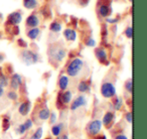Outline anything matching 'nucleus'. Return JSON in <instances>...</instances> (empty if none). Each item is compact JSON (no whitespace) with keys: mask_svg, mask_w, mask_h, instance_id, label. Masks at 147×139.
<instances>
[{"mask_svg":"<svg viewBox=\"0 0 147 139\" xmlns=\"http://www.w3.org/2000/svg\"><path fill=\"white\" fill-rule=\"evenodd\" d=\"M84 67V61L80 57H74L67 65L65 72L69 77H77Z\"/></svg>","mask_w":147,"mask_h":139,"instance_id":"1","label":"nucleus"},{"mask_svg":"<svg viewBox=\"0 0 147 139\" xmlns=\"http://www.w3.org/2000/svg\"><path fill=\"white\" fill-rule=\"evenodd\" d=\"M20 59L26 65H31L39 61V55L37 53L28 49H23L20 51Z\"/></svg>","mask_w":147,"mask_h":139,"instance_id":"2","label":"nucleus"},{"mask_svg":"<svg viewBox=\"0 0 147 139\" xmlns=\"http://www.w3.org/2000/svg\"><path fill=\"white\" fill-rule=\"evenodd\" d=\"M49 57L53 59H55L57 63H61L65 59V55H67V51L63 47H57V45H51L49 47Z\"/></svg>","mask_w":147,"mask_h":139,"instance_id":"3","label":"nucleus"},{"mask_svg":"<svg viewBox=\"0 0 147 139\" xmlns=\"http://www.w3.org/2000/svg\"><path fill=\"white\" fill-rule=\"evenodd\" d=\"M101 95L104 97L105 99H112L116 96V87L114 86V84L111 82H105L102 84L100 89Z\"/></svg>","mask_w":147,"mask_h":139,"instance_id":"4","label":"nucleus"},{"mask_svg":"<svg viewBox=\"0 0 147 139\" xmlns=\"http://www.w3.org/2000/svg\"><path fill=\"white\" fill-rule=\"evenodd\" d=\"M23 20V15L20 11L16 10L13 11V12L9 13L7 15V21L6 24L10 25V26H13V25H19Z\"/></svg>","mask_w":147,"mask_h":139,"instance_id":"5","label":"nucleus"},{"mask_svg":"<svg viewBox=\"0 0 147 139\" xmlns=\"http://www.w3.org/2000/svg\"><path fill=\"white\" fill-rule=\"evenodd\" d=\"M102 121L99 119H95V120L91 121L87 126V132L91 136H96L99 134V132L102 129Z\"/></svg>","mask_w":147,"mask_h":139,"instance_id":"6","label":"nucleus"},{"mask_svg":"<svg viewBox=\"0 0 147 139\" xmlns=\"http://www.w3.org/2000/svg\"><path fill=\"white\" fill-rule=\"evenodd\" d=\"M97 11H98V14L100 15L102 18H106V17L110 16L113 12V9L111 7L110 4L106 2H102L100 1V4L98 3V7H97Z\"/></svg>","mask_w":147,"mask_h":139,"instance_id":"7","label":"nucleus"},{"mask_svg":"<svg viewBox=\"0 0 147 139\" xmlns=\"http://www.w3.org/2000/svg\"><path fill=\"white\" fill-rule=\"evenodd\" d=\"M95 57L101 63H104V65L109 63L108 53H107V51L104 47H99L95 49Z\"/></svg>","mask_w":147,"mask_h":139,"instance_id":"8","label":"nucleus"},{"mask_svg":"<svg viewBox=\"0 0 147 139\" xmlns=\"http://www.w3.org/2000/svg\"><path fill=\"white\" fill-rule=\"evenodd\" d=\"M63 36L65 39V41H69V43H74L76 41L78 38V32L75 28H71V27H67L63 30Z\"/></svg>","mask_w":147,"mask_h":139,"instance_id":"9","label":"nucleus"},{"mask_svg":"<svg viewBox=\"0 0 147 139\" xmlns=\"http://www.w3.org/2000/svg\"><path fill=\"white\" fill-rule=\"evenodd\" d=\"M57 101H59L61 105H63V106L69 104V103L73 101V94H71V92L69 90L61 91L59 94L57 95Z\"/></svg>","mask_w":147,"mask_h":139,"instance_id":"10","label":"nucleus"},{"mask_svg":"<svg viewBox=\"0 0 147 139\" xmlns=\"http://www.w3.org/2000/svg\"><path fill=\"white\" fill-rule=\"evenodd\" d=\"M40 24V18L36 13H31L25 19V26L27 28H32V27H38Z\"/></svg>","mask_w":147,"mask_h":139,"instance_id":"11","label":"nucleus"},{"mask_svg":"<svg viewBox=\"0 0 147 139\" xmlns=\"http://www.w3.org/2000/svg\"><path fill=\"white\" fill-rule=\"evenodd\" d=\"M87 104H88V100H87L86 96H84V95H80V96H78L75 100L73 101V102H71V110L76 111V110H78L79 108H81V107L87 106Z\"/></svg>","mask_w":147,"mask_h":139,"instance_id":"12","label":"nucleus"},{"mask_svg":"<svg viewBox=\"0 0 147 139\" xmlns=\"http://www.w3.org/2000/svg\"><path fill=\"white\" fill-rule=\"evenodd\" d=\"M23 84V79L21 77V75L17 74V73H14L12 74L10 78V87L12 90H18L20 88V86Z\"/></svg>","mask_w":147,"mask_h":139,"instance_id":"13","label":"nucleus"},{"mask_svg":"<svg viewBox=\"0 0 147 139\" xmlns=\"http://www.w3.org/2000/svg\"><path fill=\"white\" fill-rule=\"evenodd\" d=\"M31 110V102L30 101H24L18 107V112L21 116H27Z\"/></svg>","mask_w":147,"mask_h":139,"instance_id":"14","label":"nucleus"},{"mask_svg":"<svg viewBox=\"0 0 147 139\" xmlns=\"http://www.w3.org/2000/svg\"><path fill=\"white\" fill-rule=\"evenodd\" d=\"M40 28L39 27H32V28H28L26 31V36L30 40H36L38 36L40 35Z\"/></svg>","mask_w":147,"mask_h":139,"instance_id":"15","label":"nucleus"},{"mask_svg":"<svg viewBox=\"0 0 147 139\" xmlns=\"http://www.w3.org/2000/svg\"><path fill=\"white\" fill-rule=\"evenodd\" d=\"M22 5L27 10H34L39 6L38 0H22Z\"/></svg>","mask_w":147,"mask_h":139,"instance_id":"16","label":"nucleus"},{"mask_svg":"<svg viewBox=\"0 0 147 139\" xmlns=\"http://www.w3.org/2000/svg\"><path fill=\"white\" fill-rule=\"evenodd\" d=\"M59 88L61 91H65L67 90V87L69 84V78L67 75H61L59 79Z\"/></svg>","mask_w":147,"mask_h":139,"instance_id":"17","label":"nucleus"},{"mask_svg":"<svg viewBox=\"0 0 147 139\" xmlns=\"http://www.w3.org/2000/svg\"><path fill=\"white\" fill-rule=\"evenodd\" d=\"M49 31H51V32H53V33H59L63 30V23L57 20L51 21V22L49 23Z\"/></svg>","mask_w":147,"mask_h":139,"instance_id":"18","label":"nucleus"},{"mask_svg":"<svg viewBox=\"0 0 147 139\" xmlns=\"http://www.w3.org/2000/svg\"><path fill=\"white\" fill-rule=\"evenodd\" d=\"M115 118V114L113 112H107L105 113L104 117H103V121H102V124H104L105 126H109L111 123L113 122Z\"/></svg>","mask_w":147,"mask_h":139,"instance_id":"19","label":"nucleus"},{"mask_svg":"<svg viewBox=\"0 0 147 139\" xmlns=\"http://www.w3.org/2000/svg\"><path fill=\"white\" fill-rule=\"evenodd\" d=\"M49 114H51V111H49V108L45 107V108L40 109L38 111V118L42 121H45V120H49Z\"/></svg>","mask_w":147,"mask_h":139,"instance_id":"20","label":"nucleus"},{"mask_svg":"<svg viewBox=\"0 0 147 139\" xmlns=\"http://www.w3.org/2000/svg\"><path fill=\"white\" fill-rule=\"evenodd\" d=\"M78 90L80 93H87L90 91V84L87 81H81L78 85Z\"/></svg>","mask_w":147,"mask_h":139,"instance_id":"21","label":"nucleus"},{"mask_svg":"<svg viewBox=\"0 0 147 139\" xmlns=\"http://www.w3.org/2000/svg\"><path fill=\"white\" fill-rule=\"evenodd\" d=\"M63 123H59V124H55L51 127V133H53V136H59L61 135V131H63Z\"/></svg>","mask_w":147,"mask_h":139,"instance_id":"22","label":"nucleus"},{"mask_svg":"<svg viewBox=\"0 0 147 139\" xmlns=\"http://www.w3.org/2000/svg\"><path fill=\"white\" fill-rule=\"evenodd\" d=\"M113 107L116 111H119L122 109L123 107V100L121 97H116L115 96L114 100H113Z\"/></svg>","mask_w":147,"mask_h":139,"instance_id":"23","label":"nucleus"},{"mask_svg":"<svg viewBox=\"0 0 147 139\" xmlns=\"http://www.w3.org/2000/svg\"><path fill=\"white\" fill-rule=\"evenodd\" d=\"M85 45H87L88 47H97V41L95 38H93L92 36H89L85 39Z\"/></svg>","mask_w":147,"mask_h":139,"instance_id":"24","label":"nucleus"},{"mask_svg":"<svg viewBox=\"0 0 147 139\" xmlns=\"http://www.w3.org/2000/svg\"><path fill=\"white\" fill-rule=\"evenodd\" d=\"M9 85V81L7 79V77L4 74L0 73V87L1 88H5Z\"/></svg>","mask_w":147,"mask_h":139,"instance_id":"25","label":"nucleus"},{"mask_svg":"<svg viewBox=\"0 0 147 139\" xmlns=\"http://www.w3.org/2000/svg\"><path fill=\"white\" fill-rule=\"evenodd\" d=\"M42 134H43V129L42 127H38V128L35 130V132L32 134L30 139H41L42 137Z\"/></svg>","mask_w":147,"mask_h":139,"instance_id":"26","label":"nucleus"},{"mask_svg":"<svg viewBox=\"0 0 147 139\" xmlns=\"http://www.w3.org/2000/svg\"><path fill=\"white\" fill-rule=\"evenodd\" d=\"M119 20H120V18L119 17H106L105 18V22H106V24H109V25H114V24H117V23L119 22Z\"/></svg>","mask_w":147,"mask_h":139,"instance_id":"27","label":"nucleus"},{"mask_svg":"<svg viewBox=\"0 0 147 139\" xmlns=\"http://www.w3.org/2000/svg\"><path fill=\"white\" fill-rule=\"evenodd\" d=\"M124 35L128 39L132 38V36H133V27H132V25H128V26L124 29Z\"/></svg>","mask_w":147,"mask_h":139,"instance_id":"28","label":"nucleus"},{"mask_svg":"<svg viewBox=\"0 0 147 139\" xmlns=\"http://www.w3.org/2000/svg\"><path fill=\"white\" fill-rule=\"evenodd\" d=\"M125 90L128 93L132 94L133 92V83H132V79H129L128 81L125 82Z\"/></svg>","mask_w":147,"mask_h":139,"instance_id":"29","label":"nucleus"},{"mask_svg":"<svg viewBox=\"0 0 147 139\" xmlns=\"http://www.w3.org/2000/svg\"><path fill=\"white\" fill-rule=\"evenodd\" d=\"M7 98L11 101H16L18 99V95H17V93L14 90L9 91V92H7Z\"/></svg>","mask_w":147,"mask_h":139,"instance_id":"30","label":"nucleus"},{"mask_svg":"<svg viewBox=\"0 0 147 139\" xmlns=\"http://www.w3.org/2000/svg\"><path fill=\"white\" fill-rule=\"evenodd\" d=\"M2 126H3V130L7 131L8 128L10 127V119L8 117H4L2 120Z\"/></svg>","mask_w":147,"mask_h":139,"instance_id":"31","label":"nucleus"},{"mask_svg":"<svg viewBox=\"0 0 147 139\" xmlns=\"http://www.w3.org/2000/svg\"><path fill=\"white\" fill-rule=\"evenodd\" d=\"M16 43H17V45H18L19 47H21V49H27V43L24 40L23 38H18L16 40Z\"/></svg>","mask_w":147,"mask_h":139,"instance_id":"32","label":"nucleus"},{"mask_svg":"<svg viewBox=\"0 0 147 139\" xmlns=\"http://www.w3.org/2000/svg\"><path fill=\"white\" fill-rule=\"evenodd\" d=\"M49 124H55V121H57V113L51 112L49 117Z\"/></svg>","mask_w":147,"mask_h":139,"instance_id":"33","label":"nucleus"},{"mask_svg":"<svg viewBox=\"0 0 147 139\" xmlns=\"http://www.w3.org/2000/svg\"><path fill=\"white\" fill-rule=\"evenodd\" d=\"M11 33L13 35H18L20 33V28H19V25H13L11 26Z\"/></svg>","mask_w":147,"mask_h":139,"instance_id":"34","label":"nucleus"},{"mask_svg":"<svg viewBox=\"0 0 147 139\" xmlns=\"http://www.w3.org/2000/svg\"><path fill=\"white\" fill-rule=\"evenodd\" d=\"M23 125H24V127H25V129H26V131L29 130V129H30L31 127H32V125H33L32 120H31V119H26V120L24 121V123H23Z\"/></svg>","mask_w":147,"mask_h":139,"instance_id":"35","label":"nucleus"},{"mask_svg":"<svg viewBox=\"0 0 147 139\" xmlns=\"http://www.w3.org/2000/svg\"><path fill=\"white\" fill-rule=\"evenodd\" d=\"M17 132H18L19 134H23V133L26 132V129H25V127H24V125H23V123L18 126V128H17Z\"/></svg>","mask_w":147,"mask_h":139,"instance_id":"36","label":"nucleus"},{"mask_svg":"<svg viewBox=\"0 0 147 139\" xmlns=\"http://www.w3.org/2000/svg\"><path fill=\"white\" fill-rule=\"evenodd\" d=\"M125 118H126L127 122L128 123H132V112H128L125 115Z\"/></svg>","mask_w":147,"mask_h":139,"instance_id":"37","label":"nucleus"},{"mask_svg":"<svg viewBox=\"0 0 147 139\" xmlns=\"http://www.w3.org/2000/svg\"><path fill=\"white\" fill-rule=\"evenodd\" d=\"M89 2H90V0H79V4L83 7L87 6L89 4Z\"/></svg>","mask_w":147,"mask_h":139,"instance_id":"38","label":"nucleus"},{"mask_svg":"<svg viewBox=\"0 0 147 139\" xmlns=\"http://www.w3.org/2000/svg\"><path fill=\"white\" fill-rule=\"evenodd\" d=\"M115 139H128V138H127L126 135H124V134H119V135H117V136L115 137Z\"/></svg>","mask_w":147,"mask_h":139,"instance_id":"39","label":"nucleus"},{"mask_svg":"<svg viewBox=\"0 0 147 139\" xmlns=\"http://www.w3.org/2000/svg\"><path fill=\"white\" fill-rule=\"evenodd\" d=\"M57 139H69V137H67V135H59V136H57Z\"/></svg>","mask_w":147,"mask_h":139,"instance_id":"40","label":"nucleus"},{"mask_svg":"<svg viewBox=\"0 0 147 139\" xmlns=\"http://www.w3.org/2000/svg\"><path fill=\"white\" fill-rule=\"evenodd\" d=\"M3 94H4V88H1V87H0V98L3 96Z\"/></svg>","mask_w":147,"mask_h":139,"instance_id":"41","label":"nucleus"},{"mask_svg":"<svg viewBox=\"0 0 147 139\" xmlns=\"http://www.w3.org/2000/svg\"><path fill=\"white\" fill-rule=\"evenodd\" d=\"M3 61H4V55L0 53V63H2Z\"/></svg>","mask_w":147,"mask_h":139,"instance_id":"42","label":"nucleus"},{"mask_svg":"<svg viewBox=\"0 0 147 139\" xmlns=\"http://www.w3.org/2000/svg\"><path fill=\"white\" fill-rule=\"evenodd\" d=\"M101 139H107V138H106V136H102L101 137Z\"/></svg>","mask_w":147,"mask_h":139,"instance_id":"43","label":"nucleus"},{"mask_svg":"<svg viewBox=\"0 0 147 139\" xmlns=\"http://www.w3.org/2000/svg\"><path fill=\"white\" fill-rule=\"evenodd\" d=\"M128 1H129L130 3H132V2H133V0H128Z\"/></svg>","mask_w":147,"mask_h":139,"instance_id":"44","label":"nucleus"},{"mask_svg":"<svg viewBox=\"0 0 147 139\" xmlns=\"http://www.w3.org/2000/svg\"><path fill=\"white\" fill-rule=\"evenodd\" d=\"M45 139H51V138H45Z\"/></svg>","mask_w":147,"mask_h":139,"instance_id":"45","label":"nucleus"},{"mask_svg":"<svg viewBox=\"0 0 147 139\" xmlns=\"http://www.w3.org/2000/svg\"><path fill=\"white\" fill-rule=\"evenodd\" d=\"M0 121H1V119H0Z\"/></svg>","mask_w":147,"mask_h":139,"instance_id":"46","label":"nucleus"}]
</instances>
